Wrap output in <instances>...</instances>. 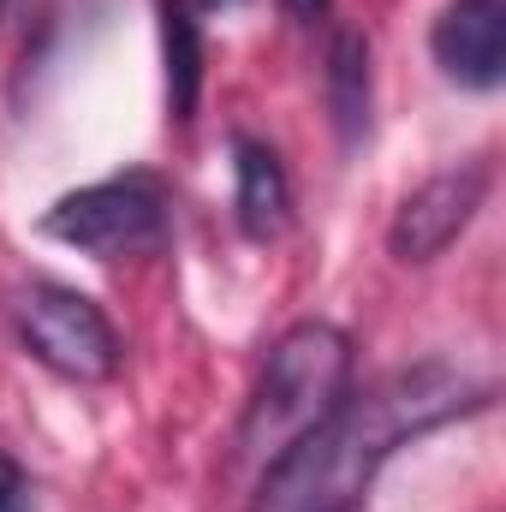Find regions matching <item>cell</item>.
Segmentation results:
<instances>
[{
    "mask_svg": "<svg viewBox=\"0 0 506 512\" xmlns=\"http://www.w3.org/2000/svg\"><path fill=\"white\" fill-rule=\"evenodd\" d=\"M42 233L96 262L155 256L173 233V191L155 173H114L84 191H66L42 215Z\"/></svg>",
    "mask_w": 506,
    "mask_h": 512,
    "instance_id": "3",
    "label": "cell"
},
{
    "mask_svg": "<svg viewBox=\"0 0 506 512\" xmlns=\"http://www.w3.org/2000/svg\"><path fill=\"white\" fill-rule=\"evenodd\" d=\"M233 215H239V233L268 245L286 233L292 221V185H286V167L268 143L256 137H233Z\"/></svg>",
    "mask_w": 506,
    "mask_h": 512,
    "instance_id": "7",
    "label": "cell"
},
{
    "mask_svg": "<svg viewBox=\"0 0 506 512\" xmlns=\"http://www.w3.org/2000/svg\"><path fill=\"white\" fill-rule=\"evenodd\" d=\"M435 66L465 90H495L506 78V0H447L429 30Z\"/></svg>",
    "mask_w": 506,
    "mask_h": 512,
    "instance_id": "6",
    "label": "cell"
},
{
    "mask_svg": "<svg viewBox=\"0 0 506 512\" xmlns=\"http://www.w3.org/2000/svg\"><path fill=\"white\" fill-rule=\"evenodd\" d=\"M203 18L185 0H161V42H167V102L179 120H191L197 108V84H203Z\"/></svg>",
    "mask_w": 506,
    "mask_h": 512,
    "instance_id": "9",
    "label": "cell"
},
{
    "mask_svg": "<svg viewBox=\"0 0 506 512\" xmlns=\"http://www.w3.org/2000/svg\"><path fill=\"white\" fill-rule=\"evenodd\" d=\"M12 328H18V346L54 370L60 382H114L120 364H126V340L120 328L108 322V310L78 292V286H60V280H30L12 292Z\"/></svg>",
    "mask_w": 506,
    "mask_h": 512,
    "instance_id": "4",
    "label": "cell"
},
{
    "mask_svg": "<svg viewBox=\"0 0 506 512\" xmlns=\"http://www.w3.org/2000/svg\"><path fill=\"white\" fill-rule=\"evenodd\" d=\"M495 393L453 364H411L346 393L316 429L262 465L251 512H358L376 471L417 435L483 411Z\"/></svg>",
    "mask_w": 506,
    "mask_h": 512,
    "instance_id": "1",
    "label": "cell"
},
{
    "mask_svg": "<svg viewBox=\"0 0 506 512\" xmlns=\"http://www.w3.org/2000/svg\"><path fill=\"white\" fill-rule=\"evenodd\" d=\"M0 18H6V0H0Z\"/></svg>",
    "mask_w": 506,
    "mask_h": 512,
    "instance_id": "13",
    "label": "cell"
},
{
    "mask_svg": "<svg viewBox=\"0 0 506 512\" xmlns=\"http://www.w3.org/2000/svg\"><path fill=\"white\" fill-rule=\"evenodd\" d=\"M322 84H328V108L346 137L370 126V42L358 30H334L328 36V66H322Z\"/></svg>",
    "mask_w": 506,
    "mask_h": 512,
    "instance_id": "8",
    "label": "cell"
},
{
    "mask_svg": "<svg viewBox=\"0 0 506 512\" xmlns=\"http://www.w3.org/2000/svg\"><path fill=\"white\" fill-rule=\"evenodd\" d=\"M286 12H292V18H322L328 0H286Z\"/></svg>",
    "mask_w": 506,
    "mask_h": 512,
    "instance_id": "11",
    "label": "cell"
},
{
    "mask_svg": "<svg viewBox=\"0 0 506 512\" xmlns=\"http://www.w3.org/2000/svg\"><path fill=\"white\" fill-rule=\"evenodd\" d=\"M352 370H358V352H352L346 328L292 322L268 346L256 393L245 405V417H239V459L268 465L274 453H286L304 429H316L352 393Z\"/></svg>",
    "mask_w": 506,
    "mask_h": 512,
    "instance_id": "2",
    "label": "cell"
},
{
    "mask_svg": "<svg viewBox=\"0 0 506 512\" xmlns=\"http://www.w3.org/2000/svg\"><path fill=\"white\" fill-rule=\"evenodd\" d=\"M185 6L203 18V12H227V6H245V0H185Z\"/></svg>",
    "mask_w": 506,
    "mask_h": 512,
    "instance_id": "12",
    "label": "cell"
},
{
    "mask_svg": "<svg viewBox=\"0 0 506 512\" xmlns=\"http://www.w3.org/2000/svg\"><path fill=\"white\" fill-rule=\"evenodd\" d=\"M0 512H30V477L6 447H0Z\"/></svg>",
    "mask_w": 506,
    "mask_h": 512,
    "instance_id": "10",
    "label": "cell"
},
{
    "mask_svg": "<svg viewBox=\"0 0 506 512\" xmlns=\"http://www.w3.org/2000/svg\"><path fill=\"white\" fill-rule=\"evenodd\" d=\"M483 197H489V167H447V173L423 179V185L393 209L387 251L399 256V262H435V256L477 221Z\"/></svg>",
    "mask_w": 506,
    "mask_h": 512,
    "instance_id": "5",
    "label": "cell"
}]
</instances>
